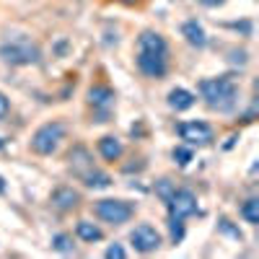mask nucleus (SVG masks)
Instances as JSON below:
<instances>
[{
    "instance_id": "16",
    "label": "nucleus",
    "mask_w": 259,
    "mask_h": 259,
    "mask_svg": "<svg viewBox=\"0 0 259 259\" xmlns=\"http://www.w3.org/2000/svg\"><path fill=\"white\" fill-rule=\"evenodd\" d=\"M80 182L89 189H106V187H112V177L104 174V171H99V168H91L89 174H83Z\"/></svg>"
},
{
    "instance_id": "6",
    "label": "nucleus",
    "mask_w": 259,
    "mask_h": 259,
    "mask_svg": "<svg viewBox=\"0 0 259 259\" xmlns=\"http://www.w3.org/2000/svg\"><path fill=\"white\" fill-rule=\"evenodd\" d=\"M177 133L179 138L187 143V145H197V148H205L212 143V127L207 122H200V119H192V122H179L177 124Z\"/></svg>"
},
{
    "instance_id": "13",
    "label": "nucleus",
    "mask_w": 259,
    "mask_h": 259,
    "mask_svg": "<svg viewBox=\"0 0 259 259\" xmlns=\"http://www.w3.org/2000/svg\"><path fill=\"white\" fill-rule=\"evenodd\" d=\"M182 36L189 41L194 50H202L207 45V34H205V29L197 24V21H184L182 24Z\"/></svg>"
},
{
    "instance_id": "25",
    "label": "nucleus",
    "mask_w": 259,
    "mask_h": 259,
    "mask_svg": "<svg viewBox=\"0 0 259 259\" xmlns=\"http://www.w3.org/2000/svg\"><path fill=\"white\" fill-rule=\"evenodd\" d=\"M200 6H205V8H218V6H223L226 0H197Z\"/></svg>"
},
{
    "instance_id": "10",
    "label": "nucleus",
    "mask_w": 259,
    "mask_h": 259,
    "mask_svg": "<svg viewBox=\"0 0 259 259\" xmlns=\"http://www.w3.org/2000/svg\"><path fill=\"white\" fill-rule=\"evenodd\" d=\"M68 163H70V168H73V174L80 179L83 174H89L91 168H96L94 166V156H91V150L89 148H83V145H75L70 153H68Z\"/></svg>"
},
{
    "instance_id": "18",
    "label": "nucleus",
    "mask_w": 259,
    "mask_h": 259,
    "mask_svg": "<svg viewBox=\"0 0 259 259\" xmlns=\"http://www.w3.org/2000/svg\"><path fill=\"white\" fill-rule=\"evenodd\" d=\"M52 249L55 251H60V254H73V236H68V233H55L52 236Z\"/></svg>"
},
{
    "instance_id": "9",
    "label": "nucleus",
    "mask_w": 259,
    "mask_h": 259,
    "mask_svg": "<svg viewBox=\"0 0 259 259\" xmlns=\"http://www.w3.org/2000/svg\"><path fill=\"white\" fill-rule=\"evenodd\" d=\"M89 104L94 106L96 114H99L96 122H109V112H112V106H114V91L109 89V85H91Z\"/></svg>"
},
{
    "instance_id": "3",
    "label": "nucleus",
    "mask_w": 259,
    "mask_h": 259,
    "mask_svg": "<svg viewBox=\"0 0 259 259\" xmlns=\"http://www.w3.org/2000/svg\"><path fill=\"white\" fill-rule=\"evenodd\" d=\"M0 60L13 65V68H26V65H36L41 60V50L31 36L13 34L0 45Z\"/></svg>"
},
{
    "instance_id": "21",
    "label": "nucleus",
    "mask_w": 259,
    "mask_h": 259,
    "mask_svg": "<svg viewBox=\"0 0 259 259\" xmlns=\"http://www.w3.org/2000/svg\"><path fill=\"white\" fill-rule=\"evenodd\" d=\"M174 189H177V187H174V184H171L168 179H161V182L156 184V194H158V197H161L163 202H166V200L171 197V194H174Z\"/></svg>"
},
{
    "instance_id": "5",
    "label": "nucleus",
    "mask_w": 259,
    "mask_h": 259,
    "mask_svg": "<svg viewBox=\"0 0 259 259\" xmlns=\"http://www.w3.org/2000/svg\"><path fill=\"white\" fill-rule=\"evenodd\" d=\"M94 210L99 215V221L112 223V226H122L135 215V207L124 200H99Z\"/></svg>"
},
{
    "instance_id": "22",
    "label": "nucleus",
    "mask_w": 259,
    "mask_h": 259,
    "mask_svg": "<svg viewBox=\"0 0 259 259\" xmlns=\"http://www.w3.org/2000/svg\"><path fill=\"white\" fill-rule=\"evenodd\" d=\"M221 231H226L228 236H233L236 241H241V239H244L241 231H239V228H233V226H231V221H226V218H221Z\"/></svg>"
},
{
    "instance_id": "11",
    "label": "nucleus",
    "mask_w": 259,
    "mask_h": 259,
    "mask_svg": "<svg viewBox=\"0 0 259 259\" xmlns=\"http://www.w3.org/2000/svg\"><path fill=\"white\" fill-rule=\"evenodd\" d=\"M52 205L57 210H75L80 205V194L73 187H57L52 192Z\"/></svg>"
},
{
    "instance_id": "23",
    "label": "nucleus",
    "mask_w": 259,
    "mask_h": 259,
    "mask_svg": "<svg viewBox=\"0 0 259 259\" xmlns=\"http://www.w3.org/2000/svg\"><path fill=\"white\" fill-rule=\"evenodd\" d=\"M104 256H106V259H124V256H127V251H124L119 244H112L109 249L104 251Z\"/></svg>"
},
{
    "instance_id": "8",
    "label": "nucleus",
    "mask_w": 259,
    "mask_h": 259,
    "mask_svg": "<svg viewBox=\"0 0 259 259\" xmlns=\"http://www.w3.org/2000/svg\"><path fill=\"white\" fill-rule=\"evenodd\" d=\"M130 241H133L135 251L140 254H150L161 246V233L150 226V223H140L133 233H130Z\"/></svg>"
},
{
    "instance_id": "27",
    "label": "nucleus",
    "mask_w": 259,
    "mask_h": 259,
    "mask_svg": "<svg viewBox=\"0 0 259 259\" xmlns=\"http://www.w3.org/2000/svg\"><path fill=\"white\" fill-rule=\"evenodd\" d=\"M122 3H135V0H122Z\"/></svg>"
},
{
    "instance_id": "2",
    "label": "nucleus",
    "mask_w": 259,
    "mask_h": 259,
    "mask_svg": "<svg viewBox=\"0 0 259 259\" xmlns=\"http://www.w3.org/2000/svg\"><path fill=\"white\" fill-rule=\"evenodd\" d=\"M197 91H200L202 101L210 106V109H212V112H221V114L233 112L236 101H239V89H236L233 78H228V75L200 80Z\"/></svg>"
},
{
    "instance_id": "26",
    "label": "nucleus",
    "mask_w": 259,
    "mask_h": 259,
    "mask_svg": "<svg viewBox=\"0 0 259 259\" xmlns=\"http://www.w3.org/2000/svg\"><path fill=\"white\" fill-rule=\"evenodd\" d=\"M3 145H6V140H3V138H0V150H3Z\"/></svg>"
},
{
    "instance_id": "19",
    "label": "nucleus",
    "mask_w": 259,
    "mask_h": 259,
    "mask_svg": "<svg viewBox=\"0 0 259 259\" xmlns=\"http://www.w3.org/2000/svg\"><path fill=\"white\" fill-rule=\"evenodd\" d=\"M168 228H171V241L182 244L184 241V223L179 218H168Z\"/></svg>"
},
{
    "instance_id": "24",
    "label": "nucleus",
    "mask_w": 259,
    "mask_h": 259,
    "mask_svg": "<svg viewBox=\"0 0 259 259\" xmlns=\"http://www.w3.org/2000/svg\"><path fill=\"white\" fill-rule=\"evenodd\" d=\"M8 109H11V104H8L6 94H0V119H3V117L8 114Z\"/></svg>"
},
{
    "instance_id": "7",
    "label": "nucleus",
    "mask_w": 259,
    "mask_h": 259,
    "mask_svg": "<svg viewBox=\"0 0 259 259\" xmlns=\"http://www.w3.org/2000/svg\"><path fill=\"white\" fill-rule=\"evenodd\" d=\"M166 207H168V218L184 221L197 212V197H194L192 189H174V194L166 200Z\"/></svg>"
},
{
    "instance_id": "17",
    "label": "nucleus",
    "mask_w": 259,
    "mask_h": 259,
    "mask_svg": "<svg viewBox=\"0 0 259 259\" xmlns=\"http://www.w3.org/2000/svg\"><path fill=\"white\" fill-rule=\"evenodd\" d=\"M239 215H241L249 226H256V223H259V200H256V197H249V200L239 207Z\"/></svg>"
},
{
    "instance_id": "20",
    "label": "nucleus",
    "mask_w": 259,
    "mask_h": 259,
    "mask_svg": "<svg viewBox=\"0 0 259 259\" xmlns=\"http://www.w3.org/2000/svg\"><path fill=\"white\" fill-rule=\"evenodd\" d=\"M171 158H174L179 166H189V161H192V150H189V148H174V150H171Z\"/></svg>"
},
{
    "instance_id": "14",
    "label": "nucleus",
    "mask_w": 259,
    "mask_h": 259,
    "mask_svg": "<svg viewBox=\"0 0 259 259\" xmlns=\"http://www.w3.org/2000/svg\"><path fill=\"white\" fill-rule=\"evenodd\" d=\"M166 101H168V106L174 112H187V109H192V106H194V94L187 91V89H171Z\"/></svg>"
},
{
    "instance_id": "15",
    "label": "nucleus",
    "mask_w": 259,
    "mask_h": 259,
    "mask_svg": "<svg viewBox=\"0 0 259 259\" xmlns=\"http://www.w3.org/2000/svg\"><path fill=\"white\" fill-rule=\"evenodd\" d=\"M75 236H78L80 241L94 244V241H101V239H104V231H101L96 223H91V221H78V223H75Z\"/></svg>"
},
{
    "instance_id": "12",
    "label": "nucleus",
    "mask_w": 259,
    "mask_h": 259,
    "mask_svg": "<svg viewBox=\"0 0 259 259\" xmlns=\"http://www.w3.org/2000/svg\"><path fill=\"white\" fill-rule=\"evenodd\" d=\"M122 150H124L122 148V140L114 138V135H104L99 140V153H101L104 161H109V163H114V161L122 158Z\"/></svg>"
},
{
    "instance_id": "4",
    "label": "nucleus",
    "mask_w": 259,
    "mask_h": 259,
    "mask_svg": "<svg viewBox=\"0 0 259 259\" xmlns=\"http://www.w3.org/2000/svg\"><path fill=\"white\" fill-rule=\"evenodd\" d=\"M65 135H68V124L65 122H47L31 135V150L36 156H52L60 148V143L65 140Z\"/></svg>"
},
{
    "instance_id": "1",
    "label": "nucleus",
    "mask_w": 259,
    "mask_h": 259,
    "mask_svg": "<svg viewBox=\"0 0 259 259\" xmlns=\"http://www.w3.org/2000/svg\"><path fill=\"white\" fill-rule=\"evenodd\" d=\"M138 70L156 80L168 73V45L158 31L148 29L138 36Z\"/></svg>"
}]
</instances>
